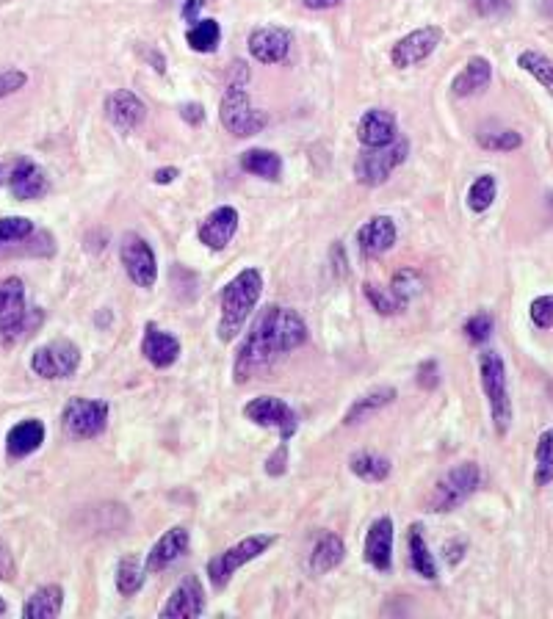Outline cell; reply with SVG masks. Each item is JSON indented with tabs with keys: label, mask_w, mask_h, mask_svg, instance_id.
Here are the masks:
<instances>
[{
	"label": "cell",
	"mask_w": 553,
	"mask_h": 619,
	"mask_svg": "<svg viewBox=\"0 0 553 619\" xmlns=\"http://www.w3.org/2000/svg\"><path fill=\"white\" fill-rule=\"evenodd\" d=\"M252 59L260 64H280L288 59L291 34L285 28H255L247 39Z\"/></svg>",
	"instance_id": "cell-18"
},
{
	"label": "cell",
	"mask_w": 553,
	"mask_h": 619,
	"mask_svg": "<svg viewBox=\"0 0 553 619\" xmlns=\"http://www.w3.org/2000/svg\"><path fill=\"white\" fill-rule=\"evenodd\" d=\"M396 401V387H377L374 393H368V396L357 398L352 404V409L346 412V418H343V423L346 426H352V423L357 421H365L368 415H374V412H379L382 407H388V404H393Z\"/></svg>",
	"instance_id": "cell-30"
},
{
	"label": "cell",
	"mask_w": 553,
	"mask_h": 619,
	"mask_svg": "<svg viewBox=\"0 0 553 619\" xmlns=\"http://www.w3.org/2000/svg\"><path fill=\"white\" fill-rule=\"evenodd\" d=\"M177 175H180V172H177L175 166H166V169H155L153 180L158 183V186H166V183H172Z\"/></svg>",
	"instance_id": "cell-51"
},
{
	"label": "cell",
	"mask_w": 553,
	"mask_h": 619,
	"mask_svg": "<svg viewBox=\"0 0 553 619\" xmlns=\"http://www.w3.org/2000/svg\"><path fill=\"white\" fill-rule=\"evenodd\" d=\"M363 559L377 570V573H390L393 567V520L390 517H377L368 534H365Z\"/></svg>",
	"instance_id": "cell-16"
},
{
	"label": "cell",
	"mask_w": 553,
	"mask_h": 619,
	"mask_svg": "<svg viewBox=\"0 0 553 619\" xmlns=\"http://www.w3.org/2000/svg\"><path fill=\"white\" fill-rule=\"evenodd\" d=\"M479 481H482V470L476 462H462L457 468H451L443 479L437 481L435 490L429 492V498L424 503L426 512H454L457 506H462L473 492L479 490Z\"/></svg>",
	"instance_id": "cell-4"
},
{
	"label": "cell",
	"mask_w": 553,
	"mask_h": 619,
	"mask_svg": "<svg viewBox=\"0 0 553 619\" xmlns=\"http://www.w3.org/2000/svg\"><path fill=\"white\" fill-rule=\"evenodd\" d=\"M108 404L97 398H72L61 412V426L72 440H92L106 429Z\"/></svg>",
	"instance_id": "cell-9"
},
{
	"label": "cell",
	"mask_w": 553,
	"mask_h": 619,
	"mask_svg": "<svg viewBox=\"0 0 553 619\" xmlns=\"http://www.w3.org/2000/svg\"><path fill=\"white\" fill-rule=\"evenodd\" d=\"M399 136L396 117L385 108H368L357 122V139L363 147H385Z\"/></svg>",
	"instance_id": "cell-19"
},
{
	"label": "cell",
	"mask_w": 553,
	"mask_h": 619,
	"mask_svg": "<svg viewBox=\"0 0 553 619\" xmlns=\"http://www.w3.org/2000/svg\"><path fill=\"white\" fill-rule=\"evenodd\" d=\"M529 316L537 329H553V293L537 296L529 307Z\"/></svg>",
	"instance_id": "cell-42"
},
{
	"label": "cell",
	"mask_w": 553,
	"mask_h": 619,
	"mask_svg": "<svg viewBox=\"0 0 553 619\" xmlns=\"http://www.w3.org/2000/svg\"><path fill=\"white\" fill-rule=\"evenodd\" d=\"M205 3H208V0H186V3H183V20L197 23V20H200V9Z\"/></svg>",
	"instance_id": "cell-49"
},
{
	"label": "cell",
	"mask_w": 553,
	"mask_h": 619,
	"mask_svg": "<svg viewBox=\"0 0 553 619\" xmlns=\"http://www.w3.org/2000/svg\"><path fill=\"white\" fill-rule=\"evenodd\" d=\"M142 354L155 368H169V365H175L177 357H180V340L150 321V324L144 327Z\"/></svg>",
	"instance_id": "cell-23"
},
{
	"label": "cell",
	"mask_w": 553,
	"mask_h": 619,
	"mask_svg": "<svg viewBox=\"0 0 553 619\" xmlns=\"http://www.w3.org/2000/svg\"><path fill=\"white\" fill-rule=\"evenodd\" d=\"M396 238H399V230L390 216H374L357 230V246H360L363 257L385 255L388 249H393Z\"/></svg>",
	"instance_id": "cell-20"
},
{
	"label": "cell",
	"mask_w": 553,
	"mask_h": 619,
	"mask_svg": "<svg viewBox=\"0 0 553 619\" xmlns=\"http://www.w3.org/2000/svg\"><path fill=\"white\" fill-rule=\"evenodd\" d=\"M189 545H191L189 528H183V526L169 528L164 537L155 542L153 550L147 553V564H144V570H147V573H161V570H166V567H172L177 559H183V556H186Z\"/></svg>",
	"instance_id": "cell-17"
},
{
	"label": "cell",
	"mask_w": 553,
	"mask_h": 619,
	"mask_svg": "<svg viewBox=\"0 0 553 619\" xmlns=\"http://www.w3.org/2000/svg\"><path fill=\"white\" fill-rule=\"evenodd\" d=\"M9 578H14L12 550H9L6 545H3V542H0V581H9Z\"/></svg>",
	"instance_id": "cell-48"
},
{
	"label": "cell",
	"mask_w": 553,
	"mask_h": 619,
	"mask_svg": "<svg viewBox=\"0 0 553 619\" xmlns=\"http://www.w3.org/2000/svg\"><path fill=\"white\" fill-rule=\"evenodd\" d=\"M349 468L357 479L363 481H385L390 476V462L385 456L371 454V451H357L349 459Z\"/></svg>",
	"instance_id": "cell-32"
},
{
	"label": "cell",
	"mask_w": 553,
	"mask_h": 619,
	"mask_svg": "<svg viewBox=\"0 0 553 619\" xmlns=\"http://www.w3.org/2000/svg\"><path fill=\"white\" fill-rule=\"evenodd\" d=\"M144 570L142 564H139V559L136 556H128V559L119 561L117 567V589L122 597H133L139 595V589L144 586Z\"/></svg>",
	"instance_id": "cell-35"
},
{
	"label": "cell",
	"mask_w": 553,
	"mask_h": 619,
	"mask_svg": "<svg viewBox=\"0 0 553 619\" xmlns=\"http://www.w3.org/2000/svg\"><path fill=\"white\" fill-rule=\"evenodd\" d=\"M205 611V592L197 575L183 578L161 608V619H197Z\"/></svg>",
	"instance_id": "cell-14"
},
{
	"label": "cell",
	"mask_w": 553,
	"mask_h": 619,
	"mask_svg": "<svg viewBox=\"0 0 553 619\" xmlns=\"http://www.w3.org/2000/svg\"><path fill=\"white\" fill-rule=\"evenodd\" d=\"M39 324V316H31L25 310V285L20 277L0 280V338L17 340L28 329Z\"/></svg>",
	"instance_id": "cell-8"
},
{
	"label": "cell",
	"mask_w": 553,
	"mask_h": 619,
	"mask_svg": "<svg viewBox=\"0 0 553 619\" xmlns=\"http://www.w3.org/2000/svg\"><path fill=\"white\" fill-rule=\"evenodd\" d=\"M48 175L39 164H34L31 158H12V177H9V191L14 199L28 202V199H39L48 194Z\"/></svg>",
	"instance_id": "cell-15"
},
{
	"label": "cell",
	"mask_w": 553,
	"mask_h": 619,
	"mask_svg": "<svg viewBox=\"0 0 553 619\" xmlns=\"http://www.w3.org/2000/svg\"><path fill=\"white\" fill-rule=\"evenodd\" d=\"M471 6L479 17H504L512 9L509 0H471Z\"/></svg>",
	"instance_id": "cell-44"
},
{
	"label": "cell",
	"mask_w": 553,
	"mask_h": 619,
	"mask_svg": "<svg viewBox=\"0 0 553 619\" xmlns=\"http://www.w3.org/2000/svg\"><path fill=\"white\" fill-rule=\"evenodd\" d=\"M479 374H482V387L487 393V401H490L493 429L504 437L512 426V398H509L504 357L498 351H484L479 357Z\"/></svg>",
	"instance_id": "cell-3"
},
{
	"label": "cell",
	"mask_w": 553,
	"mask_h": 619,
	"mask_svg": "<svg viewBox=\"0 0 553 619\" xmlns=\"http://www.w3.org/2000/svg\"><path fill=\"white\" fill-rule=\"evenodd\" d=\"M305 340L307 324L291 307L271 304L266 310H260L255 327L249 329L247 340L238 349L236 365H233L236 382H247L249 376L258 374L260 368L271 365L277 357L299 349Z\"/></svg>",
	"instance_id": "cell-1"
},
{
	"label": "cell",
	"mask_w": 553,
	"mask_h": 619,
	"mask_svg": "<svg viewBox=\"0 0 553 619\" xmlns=\"http://www.w3.org/2000/svg\"><path fill=\"white\" fill-rule=\"evenodd\" d=\"M64 608V589L59 584L39 586L36 592L28 595L23 606L25 619H53L59 617Z\"/></svg>",
	"instance_id": "cell-26"
},
{
	"label": "cell",
	"mask_w": 553,
	"mask_h": 619,
	"mask_svg": "<svg viewBox=\"0 0 553 619\" xmlns=\"http://www.w3.org/2000/svg\"><path fill=\"white\" fill-rule=\"evenodd\" d=\"M518 67L523 72H529L534 81L540 83L545 92L553 97V59L545 56L540 50H523L518 56Z\"/></svg>",
	"instance_id": "cell-31"
},
{
	"label": "cell",
	"mask_w": 553,
	"mask_h": 619,
	"mask_svg": "<svg viewBox=\"0 0 553 619\" xmlns=\"http://www.w3.org/2000/svg\"><path fill=\"white\" fill-rule=\"evenodd\" d=\"M274 542H277L274 534H255V537L241 539L238 545H233V548H227L224 553H219L216 559L208 561L211 584L216 586V589H224L227 581H230V578H233V575H236L244 564H249V561H255L258 556H263V553H266Z\"/></svg>",
	"instance_id": "cell-7"
},
{
	"label": "cell",
	"mask_w": 553,
	"mask_h": 619,
	"mask_svg": "<svg viewBox=\"0 0 553 619\" xmlns=\"http://www.w3.org/2000/svg\"><path fill=\"white\" fill-rule=\"evenodd\" d=\"M9 177H12V161H0V188L9 186Z\"/></svg>",
	"instance_id": "cell-53"
},
{
	"label": "cell",
	"mask_w": 553,
	"mask_h": 619,
	"mask_svg": "<svg viewBox=\"0 0 553 619\" xmlns=\"http://www.w3.org/2000/svg\"><path fill=\"white\" fill-rule=\"evenodd\" d=\"M244 415H247V421L258 423L263 429H274V432L280 434L283 443H288V440L299 432V415H296L291 404H285L283 398H252L247 407H244Z\"/></svg>",
	"instance_id": "cell-11"
},
{
	"label": "cell",
	"mask_w": 553,
	"mask_h": 619,
	"mask_svg": "<svg viewBox=\"0 0 553 619\" xmlns=\"http://www.w3.org/2000/svg\"><path fill=\"white\" fill-rule=\"evenodd\" d=\"M365 299L374 304V310L382 313V316H393V313L404 310V307L399 304V299H396L393 293L382 291L379 285H365Z\"/></svg>",
	"instance_id": "cell-41"
},
{
	"label": "cell",
	"mask_w": 553,
	"mask_h": 619,
	"mask_svg": "<svg viewBox=\"0 0 553 619\" xmlns=\"http://www.w3.org/2000/svg\"><path fill=\"white\" fill-rule=\"evenodd\" d=\"M493 329H495V321H493V316H490V313H476V316H471L468 321H465L462 332H465V338L471 340V343L482 346V343H487V340H490Z\"/></svg>",
	"instance_id": "cell-40"
},
{
	"label": "cell",
	"mask_w": 553,
	"mask_h": 619,
	"mask_svg": "<svg viewBox=\"0 0 553 619\" xmlns=\"http://www.w3.org/2000/svg\"><path fill=\"white\" fill-rule=\"evenodd\" d=\"M42 443H45V423L28 418L12 426V432L6 437V454L12 459H23V456L34 454Z\"/></svg>",
	"instance_id": "cell-24"
},
{
	"label": "cell",
	"mask_w": 553,
	"mask_h": 619,
	"mask_svg": "<svg viewBox=\"0 0 553 619\" xmlns=\"http://www.w3.org/2000/svg\"><path fill=\"white\" fill-rule=\"evenodd\" d=\"M343 0H302V6L310 9V12H324V9H335L341 6Z\"/></svg>",
	"instance_id": "cell-50"
},
{
	"label": "cell",
	"mask_w": 553,
	"mask_h": 619,
	"mask_svg": "<svg viewBox=\"0 0 553 619\" xmlns=\"http://www.w3.org/2000/svg\"><path fill=\"white\" fill-rule=\"evenodd\" d=\"M186 42L194 53H213L222 42V25L216 20H197V23H191Z\"/></svg>",
	"instance_id": "cell-33"
},
{
	"label": "cell",
	"mask_w": 553,
	"mask_h": 619,
	"mask_svg": "<svg viewBox=\"0 0 553 619\" xmlns=\"http://www.w3.org/2000/svg\"><path fill=\"white\" fill-rule=\"evenodd\" d=\"M119 257H122V266L128 271L130 280L136 282L139 288H153L155 280H158V260H155L153 246L147 244L142 235H122Z\"/></svg>",
	"instance_id": "cell-12"
},
{
	"label": "cell",
	"mask_w": 553,
	"mask_h": 619,
	"mask_svg": "<svg viewBox=\"0 0 553 619\" xmlns=\"http://www.w3.org/2000/svg\"><path fill=\"white\" fill-rule=\"evenodd\" d=\"M343 556H346V548H343L341 539L335 537V534H324L316 542L313 553H310V570L316 575L330 573V570H335L341 564Z\"/></svg>",
	"instance_id": "cell-28"
},
{
	"label": "cell",
	"mask_w": 553,
	"mask_h": 619,
	"mask_svg": "<svg viewBox=\"0 0 553 619\" xmlns=\"http://www.w3.org/2000/svg\"><path fill=\"white\" fill-rule=\"evenodd\" d=\"M263 293V274L258 269H244L236 280L222 291V321H219V338L224 343L236 338L241 327L252 316L255 304Z\"/></svg>",
	"instance_id": "cell-2"
},
{
	"label": "cell",
	"mask_w": 553,
	"mask_h": 619,
	"mask_svg": "<svg viewBox=\"0 0 553 619\" xmlns=\"http://www.w3.org/2000/svg\"><path fill=\"white\" fill-rule=\"evenodd\" d=\"M288 468V443H280V451H274L266 462V473L269 476H283Z\"/></svg>",
	"instance_id": "cell-45"
},
{
	"label": "cell",
	"mask_w": 553,
	"mask_h": 619,
	"mask_svg": "<svg viewBox=\"0 0 553 619\" xmlns=\"http://www.w3.org/2000/svg\"><path fill=\"white\" fill-rule=\"evenodd\" d=\"M495 191H498V183L493 175L476 177L468 188V208L473 213H484L495 202Z\"/></svg>",
	"instance_id": "cell-36"
},
{
	"label": "cell",
	"mask_w": 553,
	"mask_h": 619,
	"mask_svg": "<svg viewBox=\"0 0 553 619\" xmlns=\"http://www.w3.org/2000/svg\"><path fill=\"white\" fill-rule=\"evenodd\" d=\"M407 545H410V567H412V570L421 575V578H429V581H435L437 564H435V559H432V550L426 548L424 528L418 526V523H415V526H410V534H407Z\"/></svg>",
	"instance_id": "cell-29"
},
{
	"label": "cell",
	"mask_w": 553,
	"mask_h": 619,
	"mask_svg": "<svg viewBox=\"0 0 553 619\" xmlns=\"http://www.w3.org/2000/svg\"><path fill=\"white\" fill-rule=\"evenodd\" d=\"M219 119H222V128L227 133H233L238 139H247V136H255L260 130L266 128L269 117L252 108L249 103V94L244 92L241 83H230L227 92H224L222 103H219Z\"/></svg>",
	"instance_id": "cell-6"
},
{
	"label": "cell",
	"mask_w": 553,
	"mask_h": 619,
	"mask_svg": "<svg viewBox=\"0 0 553 619\" xmlns=\"http://www.w3.org/2000/svg\"><path fill=\"white\" fill-rule=\"evenodd\" d=\"M462 550H465V545H462V542H457V545H451V542H448V545H446V561H448V564H457V561L462 559Z\"/></svg>",
	"instance_id": "cell-52"
},
{
	"label": "cell",
	"mask_w": 553,
	"mask_h": 619,
	"mask_svg": "<svg viewBox=\"0 0 553 619\" xmlns=\"http://www.w3.org/2000/svg\"><path fill=\"white\" fill-rule=\"evenodd\" d=\"M421 288H424V280H421V274L412 269H404L399 271L396 277H393V285H390V293L399 299L401 307H407V302H410L412 296H418L421 293Z\"/></svg>",
	"instance_id": "cell-37"
},
{
	"label": "cell",
	"mask_w": 553,
	"mask_h": 619,
	"mask_svg": "<svg viewBox=\"0 0 553 619\" xmlns=\"http://www.w3.org/2000/svg\"><path fill=\"white\" fill-rule=\"evenodd\" d=\"M241 169L249 172V175L263 177V180H280V175H283V158L277 152L255 147V150H247L241 155Z\"/></svg>",
	"instance_id": "cell-27"
},
{
	"label": "cell",
	"mask_w": 553,
	"mask_h": 619,
	"mask_svg": "<svg viewBox=\"0 0 553 619\" xmlns=\"http://www.w3.org/2000/svg\"><path fill=\"white\" fill-rule=\"evenodd\" d=\"M25 83H28V75L23 70H0V100L9 97V94L20 92Z\"/></svg>",
	"instance_id": "cell-43"
},
{
	"label": "cell",
	"mask_w": 553,
	"mask_h": 619,
	"mask_svg": "<svg viewBox=\"0 0 553 619\" xmlns=\"http://www.w3.org/2000/svg\"><path fill=\"white\" fill-rule=\"evenodd\" d=\"M6 611H9V606H6V600H3V597H0V617H3V614H6Z\"/></svg>",
	"instance_id": "cell-54"
},
{
	"label": "cell",
	"mask_w": 553,
	"mask_h": 619,
	"mask_svg": "<svg viewBox=\"0 0 553 619\" xmlns=\"http://www.w3.org/2000/svg\"><path fill=\"white\" fill-rule=\"evenodd\" d=\"M479 144H482L484 150L512 152L520 150L523 136H520L518 130H495V133H482V136H479Z\"/></svg>",
	"instance_id": "cell-39"
},
{
	"label": "cell",
	"mask_w": 553,
	"mask_h": 619,
	"mask_svg": "<svg viewBox=\"0 0 553 619\" xmlns=\"http://www.w3.org/2000/svg\"><path fill=\"white\" fill-rule=\"evenodd\" d=\"M34 233V222L25 216H3L0 219V249L17 241H25L28 235Z\"/></svg>",
	"instance_id": "cell-38"
},
{
	"label": "cell",
	"mask_w": 553,
	"mask_h": 619,
	"mask_svg": "<svg viewBox=\"0 0 553 619\" xmlns=\"http://www.w3.org/2000/svg\"><path fill=\"white\" fill-rule=\"evenodd\" d=\"M490 78H493V64L484 59V56H473L468 59V64L462 67L454 83H451V92L457 97H471L476 92H484L490 86Z\"/></svg>",
	"instance_id": "cell-25"
},
{
	"label": "cell",
	"mask_w": 553,
	"mask_h": 619,
	"mask_svg": "<svg viewBox=\"0 0 553 619\" xmlns=\"http://www.w3.org/2000/svg\"><path fill=\"white\" fill-rule=\"evenodd\" d=\"M410 155V141L396 139L385 147H363L360 158L354 161V177L360 186H382L396 166H401Z\"/></svg>",
	"instance_id": "cell-5"
},
{
	"label": "cell",
	"mask_w": 553,
	"mask_h": 619,
	"mask_svg": "<svg viewBox=\"0 0 553 619\" xmlns=\"http://www.w3.org/2000/svg\"><path fill=\"white\" fill-rule=\"evenodd\" d=\"M418 382H421V387H426V390H432V387H437V363L435 360H426L424 365H421V371H418Z\"/></svg>",
	"instance_id": "cell-47"
},
{
	"label": "cell",
	"mask_w": 553,
	"mask_h": 619,
	"mask_svg": "<svg viewBox=\"0 0 553 619\" xmlns=\"http://www.w3.org/2000/svg\"><path fill=\"white\" fill-rule=\"evenodd\" d=\"M144 114L147 108L144 103L128 89H119V92H111L106 100V117L111 119V125L122 133H130L136 130L144 122Z\"/></svg>",
	"instance_id": "cell-22"
},
{
	"label": "cell",
	"mask_w": 553,
	"mask_h": 619,
	"mask_svg": "<svg viewBox=\"0 0 553 619\" xmlns=\"http://www.w3.org/2000/svg\"><path fill=\"white\" fill-rule=\"evenodd\" d=\"M236 230H238V211L236 208H230V205H222V208H216L211 216H205V222L200 224L197 235H200V241L208 246V249L222 252L224 246L233 241Z\"/></svg>",
	"instance_id": "cell-21"
},
{
	"label": "cell",
	"mask_w": 553,
	"mask_h": 619,
	"mask_svg": "<svg viewBox=\"0 0 553 619\" xmlns=\"http://www.w3.org/2000/svg\"><path fill=\"white\" fill-rule=\"evenodd\" d=\"M534 462H537V468H534V484H537V487H548L553 481V429L540 434L537 448H534Z\"/></svg>",
	"instance_id": "cell-34"
},
{
	"label": "cell",
	"mask_w": 553,
	"mask_h": 619,
	"mask_svg": "<svg viewBox=\"0 0 553 619\" xmlns=\"http://www.w3.org/2000/svg\"><path fill=\"white\" fill-rule=\"evenodd\" d=\"M81 365V351L67 338H56L31 354V371L42 379H70Z\"/></svg>",
	"instance_id": "cell-10"
},
{
	"label": "cell",
	"mask_w": 553,
	"mask_h": 619,
	"mask_svg": "<svg viewBox=\"0 0 553 619\" xmlns=\"http://www.w3.org/2000/svg\"><path fill=\"white\" fill-rule=\"evenodd\" d=\"M180 117L189 125H202L205 122V108L200 103H186V106H180Z\"/></svg>",
	"instance_id": "cell-46"
},
{
	"label": "cell",
	"mask_w": 553,
	"mask_h": 619,
	"mask_svg": "<svg viewBox=\"0 0 553 619\" xmlns=\"http://www.w3.org/2000/svg\"><path fill=\"white\" fill-rule=\"evenodd\" d=\"M440 42H443V28H440V25L418 28V31H412V34L401 36L399 42L393 45L390 61H393V67H399V70L415 67V64L429 59L437 47H440Z\"/></svg>",
	"instance_id": "cell-13"
}]
</instances>
